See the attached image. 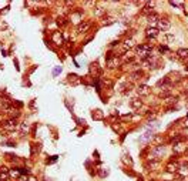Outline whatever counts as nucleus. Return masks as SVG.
<instances>
[{
	"instance_id": "obj_5",
	"label": "nucleus",
	"mask_w": 188,
	"mask_h": 181,
	"mask_svg": "<svg viewBox=\"0 0 188 181\" xmlns=\"http://www.w3.org/2000/svg\"><path fill=\"white\" fill-rule=\"evenodd\" d=\"M137 93L140 96H150L151 94V87L147 84H140L137 87Z\"/></svg>"
},
{
	"instance_id": "obj_27",
	"label": "nucleus",
	"mask_w": 188,
	"mask_h": 181,
	"mask_svg": "<svg viewBox=\"0 0 188 181\" xmlns=\"http://www.w3.org/2000/svg\"><path fill=\"white\" fill-rule=\"evenodd\" d=\"M114 21H115V19H114V17H107V19H104L103 24H104V26H108V24H113Z\"/></svg>"
},
{
	"instance_id": "obj_24",
	"label": "nucleus",
	"mask_w": 188,
	"mask_h": 181,
	"mask_svg": "<svg viewBox=\"0 0 188 181\" xmlns=\"http://www.w3.org/2000/svg\"><path fill=\"white\" fill-rule=\"evenodd\" d=\"M57 24H58L60 27H64V26L67 24V19L66 17H63V16H61V17H57Z\"/></svg>"
},
{
	"instance_id": "obj_15",
	"label": "nucleus",
	"mask_w": 188,
	"mask_h": 181,
	"mask_svg": "<svg viewBox=\"0 0 188 181\" xmlns=\"http://www.w3.org/2000/svg\"><path fill=\"white\" fill-rule=\"evenodd\" d=\"M80 77H78L77 74H68V83H71L73 86H77L80 84Z\"/></svg>"
},
{
	"instance_id": "obj_6",
	"label": "nucleus",
	"mask_w": 188,
	"mask_h": 181,
	"mask_svg": "<svg viewBox=\"0 0 188 181\" xmlns=\"http://www.w3.org/2000/svg\"><path fill=\"white\" fill-rule=\"evenodd\" d=\"M173 84V81H171V78L170 77H164L163 80H160L158 83H157V87L158 88H163V90H167V88H170Z\"/></svg>"
},
{
	"instance_id": "obj_36",
	"label": "nucleus",
	"mask_w": 188,
	"mask_h": 181,
	"mask_svg": "<svg viewBox=\"0 0 188 181\" xmlns=\"http://www.w3.org/2000/svg\"><path fill=\"white\" fill-rule=\"evenodd\" d=\"M187 80H188V78H187Z\"/></svg>"
},
{
	"instance_id": "obj_1",
	"label": "nucleus",
	"mask_w": 188,
	"mask_h": 181,
	"mask_svg": "<svg viewBox=\"0 0 188 181\" xmlns=\"http://www.w3.org/2000/svg\"><path fill=\"white\" fill-rule=\"evenodd\" d=\"M137 56L141 59V60H145L150 54H151V50H153V46L151 44H140L137 46Z\"/></svg>"
},
{
	"instance_id": "obj_23",
	"label": "nucleus",
	"mask_w": 188,
	"mask_h": 181,
	"mask_svg": "<svg viewBox=\"0 0 188 181\" xmlns=\"http://www.w3.org/2000/svg\"><path fill=\"white\" fill-rule=\"evenodd\" d=\"M158 164H160V163H158L157 160H151L150 163L145 164V167H147L148 170H155V167H158Z\"/></svg>"
},
{
	"instance_id": "obj_29",
	"label": "nucleus",
	"mask_w": 188,
	"mask_h": 181,
	"mask_svg": "<svg viewBox=\"0 0 188 181\" xmlns=\"http://www.w3.org/2000/svg\"><path fill=\"white\" fill-rule=\"evenodd\" d=\"M20 128H22V131H29V124L27 123H23Z\"/></svg>"
},
{
	"instance_id": "obj_16",
	"label": "nucleus",
	"mask_w": 188,
	"mask_h": 181,
	"mask_svg": "<svg viewBox=\"0 0 188 181\" xmlns=\"http://www.w3.org/2000/svg\"><path fill=\"white\" fill-rule=\"evenodd\" d=\"M178 168H180L178 163H173V161L167 165V171H168V173H175V171H178Z\"/></svg>"
},
{
	"instance_id": "obj_25",
	"label": "nucleus",
	"mask_w": 188,
	"mask_h": 181,
	"mask_svg": "<svg viewBox=\"0 0 188 181\" xmlns=\"http://www.w3.org/2000/svg\"><path fill=\"white\" fill-rule=\"evenodd\" d=\"M133 46H134L133 39H127V40L124 42V49H131Z\"/></svg>"
},
{
	"instance_id": "obj_34",
	"label": "nucleus",
	"mask_w": 188,
	"mask_h": 181,
	"mask_svg": "<svg viewBox=\"0 0 188 181\" xmlns=\"http://www.w3.org/2000/svg\"><path fill=\"white\" fill-rule=\"evenodd\" d=\"M185 70H188V64H187V67H185Z\"/></svg>"
},
{
	"instance_id": "obj_8",
	"label": "nucleus",
	"mask_w": 188,
	"mask_h": 181,
	"mask_svg": "<svg viewBox=\"0 0 188 181\" xmlns=\"http://www.w3.org/2000/svg\"><path fill=\"white\" fill-rule=\"evenodd\" d=\"M158 33L160 30L157 29V27H147V30H145V36H147V39H155L157 36H158Z\"/></svg>"
},
{
	"instance_id": "obj_20",
	"label": "nucleus",
	"mask_w": 188,
	"mask_h": 181,
	"mask_svg": "<svg viewBox=\"0 0 188 181\" xmlns=\"http://www.w3.org/2000/svg\"><path fill=\"white\" fill-rule=\"evenodd\" d=\"M91 117L94 118V120H103V111L101 110H94L93 113H91Z\"/></svg>"
},
{
	"instance_id": "obj_14",
	"label": "nucleus",
	"mask_w": 188,
	"mask_h": 181,
	"mask_svg": "<svg viewBox=\"0 0 188 181\" xmlns=\"http://www.w3.org/2000/svg\"><path fill=\"white\" fill-rule=\"evenodd\" d=\"M158 20H160V16L157 14V13H153V14H150V16H147V21L150 23V24H157L158 23Z\"/></svg>"
},
{
	"instance_id": "obj_26",
	"label": "nucleus",
	"mask_w": 188,
	"mask_h": 181,
	"mask_svg": "<svg viewBox=\"0 0 188 181\" xmlns=\"http://www.w3.org/2000/svg\"><path fill=\"white\" fill-rule=\"evenodd\" d=\"M177 100H178V97L175 96V97H168V98H165V103L167 104H173V103H177Z\"/></svg>"
},
{
	"instance_id": "obj_32",
	"label": "nucleus",
	"mask_w": 188,
	"mask_h": 181,
	"mask_svg": "<svg viewBox=\"0 0 188 181\" xmlns=\"http://www.w3.org/2000/svg\"><path fill=\"white\" fill-rule=\"evenodd\" d=\"M1 120H3V114H0V121H1Z\"/></svg>"
},
{
	"instance_id": "obj_19",
	"label": "nucleus",
	"mask_w": 188,
	"mask_h": 181,
	"mask_svg": "<svg viewBox=\"0 0 188 181\" xmlns=\"http://www.w3.org/2000/svg\"><path fill=\"white\" fill-rule=\"evenodd\" d=\"M151 139H153V131H147L144 136H141L140 141H141V143H147V141H150Z\"/></svg>"
},
{
	"instance_id": "obj_3",
	"label": "nucleus",
	"mask_w": 188,
	"mask_h": 181,
	"mask_svg": "<svg viewBox=\"0 0 188 181\" xmlns=\"http://www.w3.org/2000/svg\"><path fill=\"white\" fill-rule=\"evenodd\" d=\"M17 127H19V123H17L16 118H9V120H4L1 123V128L6 130V131H13V130H16Z\"/></svg>"
},
{
	"instance_id": "obj_17",
	"label": "nucleus",
	"mask_w": 188,
	"mask_h": 181,
	"mask_svg": "<svg viewBox=\"0 0 188 181\" xmlns=\"http://www.w3.org/2000/svg\"><path fill=\"white\" fill-rule=\"evenodd\" d=\"M53 42H54L56 44H61V43H63V36L60 34V32L53 33Z\"/></svg>"
},
{
	"instance_id": "obj_9",
	"label": "nucleus",
	"mask_w": 188,
	"mask_h": 181,
	"mask_svg": "<svg viewBox=\"0 0 188 181\" xmlns=\"http://www.w3.org/2000/svg\"><path fill=\"white\" fill-rule=\"evenodd\" d=\"M90 26H91V23L90 21H80L77 24V32L78 33H84V32H87L90 29Z\"/></svg>"
},
{
	"instance_id": "obj_7",
	"label": "nucleus",
	"mask_w": 188,
	"mask_h": 181,
	"mask_svg": "<svg viewBox=\"0 0 188 181\" xmlns=\"http://www.w3.org/2000/svg\"><path fill=\"white\" fill-rule=\"evenodd\" d=\"M170 27H171V23L167 20V19H160V20H158V23H157V29H158V30L167 32Z\"/></svg>"
},
{
	"instance_id": "obj_12",
	"label": "nucleus",
	"mask_w": 188,
	"mask_h": 181,
	"mask_svg": "<svg viewBox=\"0 0 188 181\" xmlns=\"http://www.w3.org/2000/svg\"><path fill=\"white\" fill-rule=\"evenodd\" d=\"M130 106H131V108H134V110H138L140 107L143 106V101H141L140 98H131V100H130Z\"/></svg>"
},
{
	"instance_id": "obj_33",
	"label": "nucleus",
	"mask_w": 188,
	"mask_h": 181,
	"mask_svg": "<svg viewBox=\"0 0 188 181\" xmlns=\"http://www.w3.org/2000/svg\"><path fill=\"white\" fill-rule=\"evenodd\" d=\"M185 154H187V156H188V148H185Z\"/></svg>"
},
{
	"instance_id": "obj_10",
	"label": "nucleus",
	"mask_w": 188,
	"mask_h": 181,
	"mask_svg": "<svg viewBox=\"0 0 188 181\" xmlns=\"http://www.w3.org/2000/svg\"><path fill=\"white\" fill-rule=\"evenodd\" d=\"M10 177V173L7 167H0V181H7Z\"/></svg>"
},
{
	"instance_id": "obj_2",
	"label": "nucleus",
	"mask_w": 188,
	"mask_h": 181,
	"mask_svg": "<svg viewBox=\"0 0 188 181\" xmlns=\"http://www.w3.org/2000/svg\"><path fill=\"white\" fill-rule=\"evenodd\" d=\"M164 151H165V147L164 146H155L154 148L151 150V153H150V160H158V158H161L163 157V154H164Z\"/></svg>"
},
{
	"instance_id": "obj_35",
	"label": "nucleus",
	"mask_w": 188,
	"mask_h": 181,
	"mask_svg": "<svg viewBox=\"0 0 188 181\" xmlns=\"http://www.w3.org/2000/svg\"><path fill=\"white\" fill-rule=\"evenodd\" d=\"M187 117H188V114H187Z\"/></svg>"
},
{
	"instance_id": "obj_18",
	"label": "nucleus",
	"mask_w": 188,
	"mask_h": 181,
	"mask_svg": "<svg viewBox=\"0 0 188 181\" xmlns=\"http://www.w3.org/2000/svg\"><path fill=\"white\" fill-rule=\"evenodd\" d=\"M177 56L180 57V59H187V57H188V49H184V47L178 49V50H177Z\"/></svg>"
},
{
	"instance_id": "obj_30",
	"label": "nucleus",
	"mask_w": 188,
	"mask_h": 181,
	"mask_svg": "<svg viewBox=\"0 0 188 181\" xmlns=\"http://www.w3.org/2000/svg\"><path fill=\"white\" fill-rule=\"evenodd\" d=\"M60 71H61V67H56L54 70H53V76H57Z\"/></svg>"
},
{
	"instance_id": "obj_28",
	"label": "nucleus",
	"mask_w": 188,
	"mask_h": 181,
	"mask_svg": "<svg viewBox=\"0 0 188 181\" xmlns=\"http://www.w3.org/2000/svg\"><path fill=\"white\" fill-rule=\"evenodd\" d=\"M106 13V9H103V7H99L97 10H96V14L97 16H101V14H104Z\"/></svg>"
},
{
	"instance_id": "obj_31",
	"label": "nucleus",
	"mask_w": 188,
	"mask_h": 181,
	"mask_svg": "<svg viewBox=\"0 0 188 181\" xmlns=\"http://www.w3.org/2000/svg\"><path fill=\"white\" fill-rule=\"evenodd\" d=\"M171 6H177V7H182V3H178V1H171Z\"/></svg>"
},
{
	"instance_id": "obj_22",
	"label": "nucleus",
	"mask_w": 188,
	"mask_h": 181,
	"mask_svg": "<svg viewBox=\"0 0 188 181\" xmlns=\"http://www.w3.org/2000/svg\"><path fill=\"white\" fill-rule=\"evenodd\" d=\"M173 96V90L171 88H167V90H163L161 93H160V97L161 98H168V97Z\"/></svg>"
},
{
	"instance_id": "obj_13",
	"label": "nucleus",
	"mask_w": 188,
	"mask_h": 181,
	"mask_svg": "<svg viewBox=\"0 0 188 181\" xmlns=\"http://www.w3.org/2000/svg\"><path fill=\"white\" fill-rule=\"evenodd\" d=\"M141 77H143V71H141V70H135V71H133V73L130 74L128 78H130V83H131V81H135V80H138V78H141Z\"/></svg>"
},
{
	"instance_id": "obj_4",
	"label": "nucleus",
	"mask_w": 188,
	"mask_h": 181,
	"mask_svg": "<svg viewBox=\"0 0 188 181\" xmlns=\"http://www.w3.org/2000/svg\"><path fill=\"white\" fill-rule=\"evenodd\" d=\"M155 1H147V4L143 7V10H141V13L143 14H145V16H150V14H153V13H155Z\"/></svg>"
},
{
	"instance_id": "obj_11",
	"label": "nucleus",
	"mask_w": 188,
	"mask_h": 181,
	"mask_svg": "<svg viewBox=\"0 0 188 181\" xmlns=\"http://www.w3.org/2000/svg\"><path fill=\"white\" fill-rule=\"evenodd\" d=\"M107 66L110 67V69H115V67H118L120 66V60L117 59V57H114V59H107Z\"/></svg>"
},
{
	"instance_id": "obj_21",
	"label": "nucleus",
	"mask_w": 188,
	"mask_h": 181,
	"mask_svg": "<svg viewBox=\"0 0 188 181\" xmlns=\"http://www.w3.org/2000/svg\"><path fill=\"white\" fill-rule=\"evenodd\" d=\"M90 71H91V74H94V77H99L100 76V69H99V66H97V64H91Z\"/></svg>"
}]
</instances>
